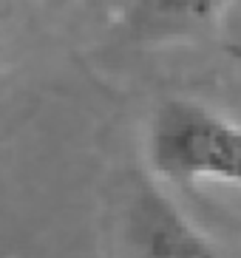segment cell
I'll return each instance as SVG.
<instances>
[{
	"instance_id": "cell-2",
	"label": "cell",
	"mask_w": 241,
	"mask_h": 258,
	"mask_svg": "<svg viewBox=\"0 0 241 258\" xmlns=\"http://www.w3.org/2000/svg\"><path fill=\"white\" fill-rule=\"evenodd\" d=\"M131 235L136 258H224L219 247L151 184L134 199Z\"/></svg>"
},
{
	"instance_id": "cell-1",
	"label": "cell",
	"mask_w": 241,
	"mask_h": 258,
	"mask_svg": "<svg viewBox=\"0 0 241 258\" xmlns=\"http://www.w3.org/2000/svg\"><path fill=\"white\" fill-rule=\"evenodd\" d=\"M148 162L170 182L238 184V125L196 99H165L148 125Z\"/></svg>"
},
{
	"instance_id": "cell-3",
	"label": "cell",
	"mask_w": 241,
	"mask_h": 258,
	"mask_svg": "<svg viewBox=\"0 0 241 258\" xmlns=\"http://www.w3.org/2000/svg\"><path fill=\"white\" fill-rule=\"evenodd\" d=\"M148 3L159 17L173 23H202L224 6V0H148Z\"/></svg>"
}]
</instances>
